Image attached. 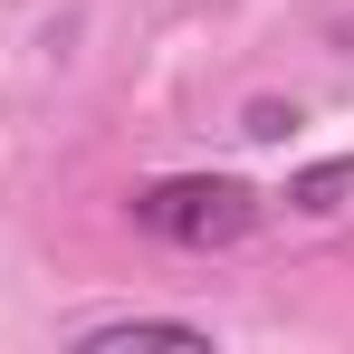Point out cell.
<instances>
[{"instance_id":"3","label":"cell","mask_w":354,"mask_h":354,"mask_svg":"<svg viewBox=\"0 0 354 354\" xmlns=\"http://www.w3.org/2000/svg\"><path fill=\"white\" fill-rule=\"evenodd\" d=\"M354 201V153H335V163H306V173L288 182V211H306V221H326V211H345Z\"/></svg>"},{"instance_id":"1","label":"cell","mask_w":354,"mask_h":354,"mask_svg":"<svg viewBox=\"0 0 354 354\" xmlns=\"http://www.w3.org/2000/svg\"><path fill=\"white\" fill-rule=\"evenodd\" d=\"M134 221L173 249H239L259 230V192L239 173H163L134 192Z\"/></svg>"},{"instance_id":"2","label":"cell","mask_w":354,"mask_h":354,"mask_svg":"<svg viewBox=\"0 0 354 354\" xmlns=\"http://www.w3.org/2000/svg\"><path fill=\"white\" fill-rule=\"evenodd\" d=\"M124 345H182V354H211V326H192V316H106V326H86L77 354H124Z\"/></svg>"},{"instance_id":"4","label":"cell","mask_w":354,"mask_h":354,"mask_svg":"<svg viewBox=\"0 0 354 354\" xmlns=\"http://www.w3.org/2000/svg\"><path fill=\"white\" fill-rule=\"evenodd\" d=\"M288 124H297V106H278V96H259V106L239 115V134H249V144H278Z\"/></svg>"}]
</instances>
